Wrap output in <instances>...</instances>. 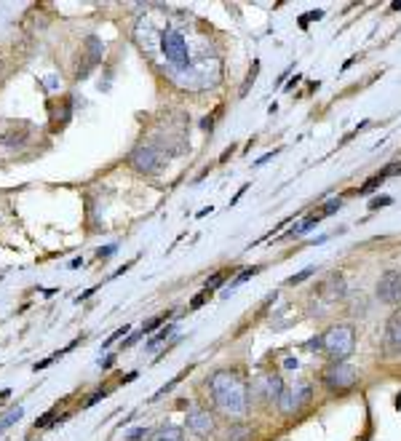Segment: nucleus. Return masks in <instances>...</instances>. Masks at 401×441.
<instances>
[{
	"label": "nucleus",
	"mask_w": 401,
	"mask_h": 441,
	"mask_svg": "<svg viewBox=\"0 0 401 441\" xmlns=\"http://www.w3.org/2000/svg\"><path fill=\"white\" fill-rule=\"evenodd\" d=\"M185 24L188 19H172L166 8L150 6L147 14L137 19L134 38L145 56L163 70L179 88L214 86L220 78V62L209 54L198 51L206 46V40H198Z\"/></svg>",
	"instance_id": "nucleus-1"
},
{
	"label": "nucleus",
	"mask_w": 401,
	"mask_h": 441,
	"mask_svg": "<svg viewBox=\"0 0 401 441\" xmlns=\"http://www.w3.org/2000/svg\"><path fill=\"white\" fill-rule=\"evenodd\" d=\"M209 390L217 409L227 417H244L249 412V388L236 369H217L209 377Z\"/></svg>",
	"instance_id": "nucleus-2"
},
{
	"label": "nucleus",
	"mask_w": 401,
	"mask_h": 441,
	"mask_svg": "<svg viewBox=\"0 0 401 441\" xmlns=\"http://www.w3.org/2000/svg\"><path fill=\"white\" fill-rule=\"evenodd\" d=\"M324 351L334 361H345L356 351V329L348 323H337L324 335Z\"/></svg>",
	"instance_id": "nucleus-3"
},
{
	"label": "nucleus",
	"mask_w": 401,
	"mask_h": 441,
	"mask_svg": "<svg viewBox=\"0 0 401 441\" xmlns=\"http://www.w3.org/2000/svg\"><path fill=\"white\" fill-rule=\"evenodd\" d=\"M321 383L332 393H348V390L356 388L359 372L350 364H345V361H332L329 367L324 369V374H321Z\"/></svg>",
	"instance_id": "nucleus-4"
},
{
	"label": "nucleus",
	"mask_w": 401,
	"mask_h": 441,
	"mask_svg": "<svg viewBox=\"0 0 401 441\" xmlns=\"http://www.w3.org/2000/svg\"><path fill=\"white\" fill-rule=\"evenodd\" d=\"M311 401H313V385L308 380H302V383H295V385L284 388V393L279 396L276 404H279V409L284 415H295V412L308 407Z\"/></svg>",
	"instance_id": "nucleus-5"
},
{
	"label": "nucleus",
	"mask_w": 401,
	"mask_h": 441,
	"mask_svg": "<svg viewBox=\"0 0 401 441\" xmlns=\"http://www.w3.org/2000/svg\"><path fill=\"white\" fill-rule=\"evenodd\" d=\"M129 163L140 174H158V171L163 169V153L158 150L156 145H140V147L131 150Z\"/></svg>",
	"instance_id": "nucleus-6"
},
{
	"label": "nucleus",
	"mask_w": 401,
	"mask_h": 441,
	"mask_svg": "<svg viewBox=\"0 0 401 441\" xmlns=\"http://www.w3.org/2000/svg\"><path fill=\"white\" fill-rule=\"evenodd\" d=\"M377 300L385 305H401V271H385L377 281Z\"/></svg>",
	"instance_id": "nucleus-7"
},
{
	"label": "nucleus",
	"mask_w": 401,
	"mask_h": 441,
	"mask_svg": "<svg viewBox=\"0 0 401 441\" xmlns=\"http://www.w3.org/2000/svg\"><path fill=\"white\" fill-rule=\"evenodd\" d=\"M185 425H188V431L195 433L198 439H206V436L214 433V417L209 415V409H204V407L188 409V420H185Z\"/></svg>",
	"instance_id": "nucleus-8"
},
{
	"label": "nucleus",
	"mask_w": 401,
	"mask_h": 441,
	"mask_svg": "<svg viewBox=\"0 0 401 441\" xmlns=\"http://www.w3.org/2000/svg\"><path fill=\"white\" fill-rule=\"evenodd\" d=\"M385 348L388 353L401 356V305L391 313V319L385 323Z\"/></svg>",
	"instance_id": "nucleus-9"
},
{
	"label": "nucleus",
	"mask_w": 401,
	"mask_h": 441,
	"mask_svg": "<svg viewBox=\"0 0 401 441\" xmlns=\"http://www.w3.org/2000/svg\"><path fill=\"white\" fill-rule=\"evenodd\" d=\"M321 291L327 294V300H343L345 297V281L340 275H332L321 284Z\"/></svg>",
	"instance_id": "nucleus-10"
},
{
	"label": "nucleus",
	"mask_w": 401,
	"mask_h": 441,
	"mask_svg": "<svg viewBox=\"0 0 401 441\" xmlns=\"http://www.w3.org/2000/svg\"><path fill=\"white\" fill-rule=\"evenodd\" d=\"M86 49H88V62H86V72H83L81 78H86L88 70L97 67V65L102 62V40H99V38H94V35H91V38L86 40Z\"/></svg>",
	"instance_id": "nucleus-11"
},
{
	"label": "nucleus",
	"mask_w": 401,
	"mask_h": 441,
	"mask_svg": "<svg viewBox=\"0 0 401 441\" xmlns=\"http://www.w3.org/2000/svg\"><path fill=\"white\" fill-rule=\"evenodd\" d=\"M150 441H185L182 439V431L177 425H163L150 433Z\"/></svg>",
	"instance_id": "nucleus-12"
},
{
	"label": "nucleus",
	"mask_w": 401,
	"mask_h": 441,
	"mask_svg": "<svg viewBox=\"0 0 401 441\" xmlns=\"http://www.w3.org/2000/svg\"><path fill=\"white\" fill-rule=\"evenodd\" d=\"M284 388H286V385H284L281 377H268V380H265V396H268V401H279Z\"/></svg>",
	"instance_id": "nucleus-13"
},
{
	"label": "nucleus",
	"mask_w": 401,
	"mask_h": 441,
	"mask_svg": "<svg viewBox=\"0 0 401 441\" xmlns=\"http://www.w3.org/2000/svg\"><path fill=\"white\" fill-rule=\"evenodd\" d=\"M24 417V407H14V409H8L3 417H0V433H6L11 425H17L19 420Z\"/></svg>",
	"instance_id": "nucleus-14"
},
{
	"label": "nucleus",
	"mask_w": 401,
	"mask_h": 441,
	"mask_svg": "<svg viewBox=\"0 0 401 441\" xmlns=\"http://www.w3.org/2000/svg\"><path fill=\"white\" fill-rule=\"evenodd\" d=\"M257 273H260V265H252V268H246V271H241L238 275H236V278H233V281H230V287H227V291H230V289H238L241 284H246V281H249L252 275H257Z\"/></svg>",
	"instance_id": "nucleus-15"
},
{
	"label": "nucleus",
	"mask_w": 401,
	"mask_h": 441,
	"mask_svg": "<svg viewBox=\"0 0 401 441\" xmlns=\"http://www.w3.org/2000/svg\"><path fill=\"white\" fill-rule=\"evenodd\" d=\"M316 273V265H308V268H302L300 273H295L292 278H286V287H297V284H302V281H308L311 275Z\"/></svg>",
	"instance_id": "nucleus-16"
},
{
	"label": "nucleus",
	"mask_w": 401,
	"mask_h": 441,
	"mask_svg": "<svg viewBox=\"0 0 401 441\" xmlns=\"http://www.w3.org/2000/svg\"><path fill=\"white\" fill-rule=\"evenodd\" d=\"M385 182V177L383 174H375V177H369V179H366L364 185L359 187V195H369V193H372V190H375V187H380Z\"/></svg>",
	"instance_id": "nucleus-17"
},
{
	"label": "nucleus",
	"mask_w": 401,
	"mask_h": 441,
	"mask_svg": "<svg viewBox=\"0 0 401 441\" xmlns=\"http://www.w3.org/2000/svg\"><path fill=\"white\" fill-rule=\"evenodd\" d=\"M172 329H174V326H166V329H161V332H158L156 337H153L150 342H147V351H156L158 345H163V342L169 339V335H172Z\"/></svg>",
	"instance_id": "nucleus-18"
},
{
	"label": "nucleus",
	"mask_w": 401,
	"mask_h": 441,
	"mask_svg": "<svg viewBox=\"0 0 401 441\" xmlns=\"http://www.w3.org/2000/svg\"><path fill=\"white\" fill-rule=\"evenodd\" d=\"M150 433H153V431L145 428V425H142V428H131V431H126V441H142V439H147Z\"/></svg>",
	"instance_id": "nucleus-19"
},
{
	"label": "nucleus",
	"mask_w": 401,
	"mask_h": 441,
	"mask_svg": "<svg viewBox=\"0 0 401 441\" xmlns=\"http://www.w3.org/2000/svg\"><path fill=\"white\" fill-rule=\"evenodd\" d=\"M166 319H172V313H163V316H156V319H150L147 323H142V332H145V335H147V332H156Z\"/></svg>",
	"instance_id": "nucleus-20"
},
{
	"label": "nucleus",
	"mask_w": 401,
	"mask_h": 441,
	"mask_svg": "<svg viewBox=\"0 0 401 441\" xmlns=\"http://www.w3.org/2000/svg\"><path fill=\"white\" fill-rule=\"evenodd\" d=\"M340 206H343V201H340V198H332V201H327V204H324V209H321V220H324V217H332V214H334Z\"/></svg>",
	"instance_id": "nucleus-21"
},
{
	"label": "nucleus",
	"mask_w": 401,
	"mask_h": 441,
	"mask_svg": "<svg viewBox=\"0 0 401 441\" xmlns=\"http://www.w3.org/2000/svg\"><path fill=\"white\" fill-rule=\"evenodd\" d=\"M318 19H324V11H311V14H302V17H300V27H308L311 22H318Z\"/></svg>",
	"instance_id": "nucleus-22"
},
{
	"label": "nucleus",
	"mask_w": 401,
	"mask_h": 441,
	"mask_svg": "<svg viewBox=\"0 0 401 441\" xmlns=\"http://www.w3.org/2000/svg\"><path fill=\"white\" fill-rule=\"evenodd\" d=\"M391 204H393L391 195H380V198H372V201H369V209L375 211V209H383V206H391Z\"/></svg>",
	"instance_id": "nucleus-23"
},
{
	"label": "nucleus",
	"mask_w": 401,
	"mask_h": 441,
	"mask_svg": "<svg viewBox=\"0 0 401 441\" xmlns=\"http://www.w3.org/2000/svg\"><path fill=\"white\" fill-rule=\"evenodd\" d=\"M209 297H211V289H204L201 294H195V300L190 303V307H193V310H195V307H201L204 303H206V300H209Z\"/></svg>",
	"instance_id": "nucleus-24"
},
{
	"label": "nucleus",
	"mask_w": 401,
	"mask_h": 441,
	"mask_svg": "<svg viewBox=\"0 0 401 441\" xmlns=\"http://www.w3.org/2000/svg\"><path fill=\"white\" fill-rule=\"evenodd\" d=\"M54 415H56V409H49L46 415H40V417H38L35 425H38V428H46V425H49V423L54 420Z\"/></svg>",
	"instance_id": "nucleus-25"
},
{
	"label": "nucleus",
	"mask_w": 401,
	"mask_h": 441,
	"mask_svg": "<svg viewBox=\"0 0 401 441\" xmlns=\"http://www.w3.org/2000/svg\"><path fill=\"white\" fill-rule=\"evenodd\" d=\"M225 278H227V273H217L211 281H206V289H217V287H222L225 284Z\"/></svg>",
	"instance_id": "nucleus-26"
},
{
	"label": "nucleus",
	"mask_w": 401,
	"mask_h": 441,
	"mask_svg": "<svg viewBox=\"0 0 401 441\" xmlns=\"http://www.w3.org/2000/svg\"><path fill=\"white\" fill-rule=\"evenodd\" d=\"M126 332H129V326H121V329H118V332H115V335H113V337H110V339H105V342H102V348H105V351H107V348H110V345H113V342H115V339H121L123 335H126Z\"/></svg>",
	"instance_id": "nucleus-27"
},
{
	"label": "nucleus",
	"mask_w": 401,
	"mask_h": 441,
	"mask_svg": "<svg viewBox=\"0 0 401 441\" xmlns=\"http://www.w3.org/2000/svg\"><path fill=\"white\" fill-rule=\"evenodd\" d=\"M385 179L388 177H396V174H401V163H391V166H385V171H380Z\"/></svg>",
	"instance_id": "nucleus-28"
},
{
	"label": "nucleus",
	"mask_w": 401,
	"mask_h": 441,
	"mask_svg": "<svg viewBox=\"0 0 401 441\" xmlns=\"http://www.w3.org/2000/svg\"><path fill=\"white\" fill-rule=\"evenodd\" d=\"M107 396V390H97V393H94V396H91V399H88L86 404H83V407H94V404H97V401H102V399H105Z\"/></svg>",
	"instance_id": "nucleus-29"
},
{
	"label": "nucleus",
	"mask_w": 401,
	"mask_h": 441,
	"mask_svg": "<svg viewBox=\"0 0 401 441\" xmlns=\"http://www.w3.org/2000/svg\"><path fill=\"white\" fill-rule=\"evenodd\" d=\"M246 439V431H241L238 425L233 428V433H230V441H244Z\"/></svg>",
	"instance_id": "nucleus-30"
},
{
	"label": "nucleus",
	"mask_w": 401,
	"mask_h": 441,
	"mask_svg": "<svg viewBox=\"0 0 401 441\" xmlns=\"http://www.w3.org/2000/svg\"><path fill=\"white\" fill-rule=\"evenodd\" d=\"M115 249H118V246H115V243H110V246H102L97 255H99V257H113V255H115Z\"/></svg>",
	"instance_id": "nucleus-31"
},
{
	"label": "nucleus",
	"mask_w": 401,
	"mask_h": 441,
	"mask_svg": "<svg viewBox=\"0 0 401 441\" xmlns=\"http://www.w3.org/2000/svg\"><path fill=\"white\" fill-rule=\"evenodd\" d=\"M54 361H56V356H51V358H43V361H38V364H35V367H33V369H35V372H38V369H46V367H51Z\"/></svg>",
	"instance_id": "nucleus-32"
},
{
	"label": "nucleus",
	"mask_w": 401,
	"mask_h": 441,
	"mask_svg": "<svg viewBox=\"0 0 401 441\" xmlns=\"http://www.w3.org/2000/svg\"><path fill=\"white\" fill-rule=\"evenodd\" d=\"M279 155V150H273V153H265L262 158H257V166H262V163H268V161H273Z\"/></svg>",
	"instance_id": "nucleus-33"
},
{
	"label": "nucleus",
	"mask_w": 401,
	"mask_h": 441,
	"mask_svg": "<svg viewBox=\"0 0 401 441\" xmlns=\"http://www.w3.org/2000/svg\"><path fill=\"white\" fill-rule=\"evenodd\" d=\"M142 335H145L142 329H140V332H137V335H131V337H129V339H126V342H123V348H131V345H134V342H137V339H140Z\"/></svg>",
	"instance_id": "nucleus-34"
},
{
	"label": "nucleus",
	"mask_w": 401,
	"mask_h": 441,
	"mask_svg": "<svg viewBox=\"0 0 401 441\" xmlns=\"http://www.w3.org/2000/svg\"><path fill=\"white\" fill-rule=\"evenodd\" d=\"M94 291H97V289H86V291H81V297H75V303H83V300H88Z\"/></svg>",
	"instance_id": "nucleus-35"
},
{
	"label": "nucleus",
	"mask_w": 401,
	"mask_h": 441,
	"mask_svg": "<svg viewBox=\"0 0 401 441\" xmlns=\"http://www.w3.org/2000/svg\"><path fill=\"white\" fill-rule=\"evenodd\" d=\"M113 364H115V356H105V361H99V367H102V369H110Z\"/></svg>",
	"instance_id": "nucleus-36"
},
{
	"label": "nucleus",
	"mask_w": 401,
	"mask_h": 441,
	"mask_svg": "<svg viewBox=\"0 0 401 441\" xmlns=\"http://www.w3.org/2000/svg\"><path fill=\"white\" fill-rule=\"evenodd\" d=\"M43 83H46V88H49V91H54V88H56V75H49Z\"/></svg>",
	"instance_id": "nucleus-37"
},
{
	"label": "nucleus",
	"mask_w": 401,
	"mask_h": 441,
	"mask_svg": "<svg viewBox=\"0 0 401 441\" xmlns=\"http://www.w3.org/2000/svg\"><path fill=\"white\" fill-rule=\"evenodd\" d=\"M284 367H286V369H297V367H300V361H297V358H286V361H284Z\"/></svg>",
	"instance_id": "nucleus-38"
},
{
	"label": "nucleus",
	"mask_w": 401,
	"mask_h": 441,
	"mask_svg": "<svg viewBox=\"0 0 401 441\" xmlns=\"http://www.w3.org/2000/svg\"><path fill=\"white\" fill-rule=\"evenodd\" d=\"M211 211H214V209H211V206H206V209H201V211H198V217H206V214H211Z\"/></svg>",
	"instance_id": "nucleus-39"
},
{
	"label": "nucleus",
	"mask_w": 401,
	"mask_h": 441,
	"mask_svg": "<svg viewBox=\"0 0 401 441\" xmlns=\"http://www.w3.org/2000/svg\"><path fill=\"white\" fill-rule=\"evenodd\" d=\"M8 396H11V390H8V388H6V390H0V401H6Z\"/></svg>",
	"instance_id": "nucleus-40"
},
{
	"label": "nucleus",
	"mask_w": 401,
	"mask_h": 441,
	"mask_svg": "<svg viewBox=\"0 0 401 441\" xmlns=\"http://www.w3.org/2000/svg\"><path fill=\"white\" fill-rule=\"evenodd\" d=\"M391 8H393V11H401V0H393V3H391Z\"/></svg>",
	"instance_id": "nucleus-41"
}]
</instances>
